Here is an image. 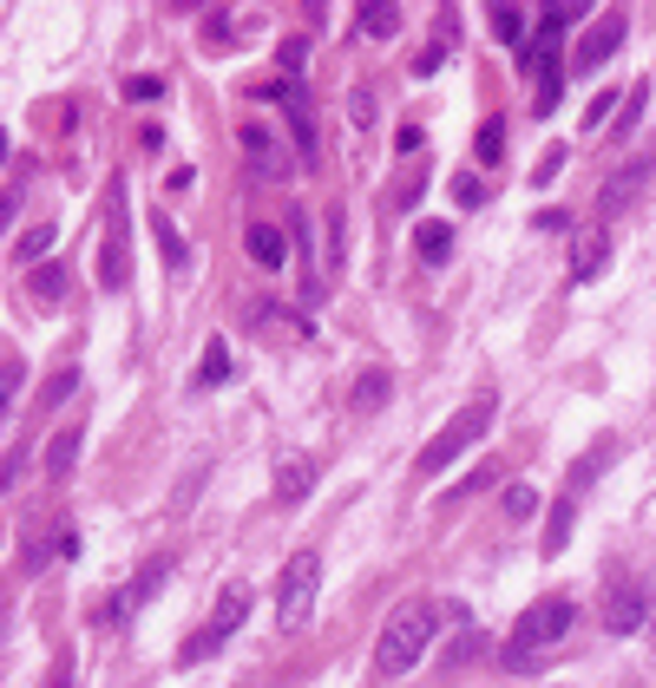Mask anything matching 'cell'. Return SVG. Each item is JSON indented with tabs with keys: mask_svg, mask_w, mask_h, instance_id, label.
<instances>
[{
	"mask_svg": "<svg viewBox=\"0 0 656 688\" xmlns=\"http://www.w3.org/2000/svg\"><path fill=\"white\" fill-rule=\"evenodd\" d=\"M453 197H460L467 210H480V203H486V190H480V177H473V171H460V177H453Z\"/></svg>",
	"mask_w": 656,
	"mask_h": 688,
	"instance_id": "obj_35",
	"label": "cell"
},
{
	"mask_svg": "<svg viewBox=\"0 0 656 688\" xmlns=\"http://www.w3.org/2000/svg\"><path fill=\"white\" fill-rule=\"evenodd\" d=\"M20 387H26V361H20V354H7V368H0V407H13V400H20Z\"/></svg>",
	"mask_w": 656,
	"mask_h": 688,
	"instance_id": "obj_29",
	"label": "cell"
},
{
	"mask_svg": "<svg viewBox=\"0 0 656 688\" xmlns=\"http://www.w3.org/2000/svg\"><path fill=\"white\" fill-rule=\"evenodd\" d=\"M572 525H578V499H559L552 518H545V558H559L572 545Z\"/></svg>",
	"mask_w": 656,
	"mask_h": 688,
	"instance_id": "obj_17",
	"label": "cell"
},
{
	"mask_svg": "<svg viewBox=\"0 0 656 688\" xmlns=\"http://www.w3.org/2000/svg\"><path fill=\"white\" fill-rule=\"evenodd\" d=\"M125 98H131V105H151V98H164V79H151V72H138V79L125 85Z\"/></svg>",
	"mask_w": 656,
	"mask_h": 688,
	"instance_id": "obj_33",
	"label": "cell"
},
{
	"mask_svg": "<svg viewBox=\"0 0 656 688\" xmlns=\"http://www.w3.org/2000/svg\"><path fill=\"white\" fill-rule=\"evenodd\" d=\"M493 33H499V39H519V33H526V13H519V7H493Z\"/></svg>",
	"mask_w": 656,
	"mask_h": 688,
	"instance_id": "obj_32",
	"label": "cell"
},
{
	"mask_svg": "<svg viewBox=\"0 0 656 688\" xmlns=\"http://www.w3.org/2000/svg\"><path fill=\"white\" fill-rule=\"evenodd\" d=\"M440 66H447V46H427V53H421V59H414V79H434V72H440Z\"/></svg>",
	"mask_w": 656,
	"mask_h": 688,
	"instance_id": "obj_37",
	"label": "cell"
},
{
	"mask_svg": "<svg viewBox=\"0 0 656 688\" xmlns=\"http://www.w3.org/2000/svg\"><path fill=\"white\" fill-rule=\"evenodd\" d=\"M348 118H355L361 131L375 125V92H368V85H355V92H348Z\"/></svg>",
	"mask_w": 656,
	"mask_h": 688,
	"instance_id": "obj_34",
	"label": "cell"
},
{
	"mask_svg": "<svg viewBox=\"0 0 656 688\" xmlns=\"http://www.w3.org/2000/svg\"><path fill=\"white\" fill-rule=\"evenodd\" d=\"M302 59H309V39H302V33H289V39H283V66H289V72H296V66H302Z\"/></svg>",
	"mask_w": 656,
	"mask_h": 688,
	"instance_id": "obj_38",
	"label": "cell"
},
{
	"mask_svg": "<svg viewBox=\"0 0 656 688\" xmlns=\"http://www.w3.org/2000/svg\"><path fill=\"white\" fill-rule=\"evenodd\" d=\"M618 46H624V13H605V20H598V26H591L585 39H578L572 66H578V72H598V66H605V59H611Z\"/></svg>",
	"mask_w": 656,
	"mask_h": 688,
	"instance_id": "obj_10",
	"label": "cell"
},
{
	"mask_svg": "<svg viewBox=\"0 0 656 688\" xmlns=\"http://www.w3.org/2000/svg\"><path fill=\"white\" fill-rule=\"evenodd\" d=\"M230 374H237L230 348H223V341H210V348H204V361H197V387H223Z\"/></svg>",
	"mask_w": 656,
	"mask_h": 688,
	"instance_id": "obj_21",
	"label": "cell"
},
{
	"mask_svg": "<svg viewBox=\"0 0 656 688\" xmlns=\"http://www.w3.org/2000/svg\"><path fill=\"white\" fill-rule=\"evenodd\" d=\"M493 420H499V394H493V387H480V394H473V400H467V407H460V413H453V420L427 440V446H421L414 473H421V479H440V473H447L467 446H480V440L493 433Z\"/></svg>",
	"mask_w": 656,
	"mask_h": 688,
	"instance_id": "obj_1",
	"label": "cell"
},
{
	"mask_svg": "<svg viewBox=\"0 0 656 688\" xmlns=\"http://www.w3.org/2000/svg\"><path fill=\"white\" fill-rule=\"evenodd\" d=\"M644 112H651V79H637V85H631L624 118H618V138H624V131H637V118H644Z\"/></svg>",
	"mask_w": 656,
	"mask_h": 688,
	"instance_id": "obj_27",
	"label": "cell"
},
{
	"mask_svg": "<svg viewBox=\"0 0 656 688\" xmlns=\"http://www.w3.org/2000/svg\"><path fill=\"white\" fill-rule=\"evenodd\" d=\"M414 249H421L427 269H440V263L453 256V230H447V223H421V230H414Z\"/></svg>",
	"mask_w": 656,
	"mask_h": 688,
	"instance_id": "obj_15",
	"label": "cell"
},
{
	"mask_svg": "<svg viewBox=\"0 0 656 688\" xmlns=\"http://www.w3.org/2000/svg\"><path fill=\"white\" fill-rule=\"evenodd\" d=\"M506 518H519V525H526V518H539V486L513 479V486H506Z\"/></svg>",
	"mask_w": 656,
	"mask_h": 688,
	"instance_id": "obj_25",
	"label": "cell"
},
{
	"mask_svg": "<svg viewBox=\"0 0 656 688\" xmlns=\"http://www.w3.org/2000/svg\"><path fill=\"white\" fill-rule=\"evenodd\" d=\"M309 492H315V459L289 453V459H283V473H276V505H302Z\"/></svg>",
	"mask_w": 656,
	"mask_h": 688,
	"instance_id": "obj_11",
	"label": "cell"
},
{
	"mask_svg": "<svg viewBox=\"0 0 656 688\" xmlns=\"http://www.w3.org/2000/svg\"><path fill=\"white\" fill-rule=\"evenodd\" d=\"M624 98H631V85H611V92H598V98H591V105H585V125H591V131H598V125H605V118H611V112H624Z\"/></svg>",
	"mask_w": 656,
	"mask_h": 688,
	"instance_id": "obj_26",
	"label": "cell"
},
{
	"mask_svg": "<svg viewBox=\"0 0 656 688\" xmlns=\"http://www.w3.org/2000/svg\"><path fill=\"white\" fill-rule=\"evenodd\" d=\"M605 249H611L605 236H585V243H578V256H572V282H598V276H605V263H611Z\"/></svg>",
	"mask_w": 656,
	"mask_h": 688,
	"instance_id": "obj_18",
	"label": "cell"
},
{
	"mask_svg": "<svg viewBox=\"0 0 656 688\" xmlns=\"http://www.w3.org/2000/svg\"><path fill=\"white\" fill-rule=\"evenodd\" d=\"M572 623H578V604L572 597H539L519 623H513V643H506V663L519 669L526 656H539V650H552V643H565L572 637Z\"/></svg>",
	"mask_w": 656,
	"mask_h": 688,
	"instance_id": "obj_3",
	"label": "cell"
},
{
	"mask_svg": "<svg viewBox=\"0 0 656 688\" xmlns=\"http://www.w3.org/2000/svg\"><path fill=\"white\" fill-rule=\"evenodd\" d=\"M493 479H499V466H480V473H467V479L453 486V499H473V492H486Z\"/></svg>",
	"mask_w": 656,
	"mask_h": 688,
	"instance_id": "obj_36",
	"label": "cell"
},
{
	"mask_svg": "<svg viewBox=\"0 0 656 688\" xmlns=\"http://www.w3.org/2000/svg\"><path fill=\"white\" fill-rule=\"evenodd\" d=\"M388 394H394V374H388V368H368V374L355 381V407H361V413H381Z\"/></svg>",
	"mask_w": 656,
	"mask_h": 688,
	"instance_id": "obj_16",
	"label": "cell"
},
{
	"mask_svg": "<svg viewBox=\"0 0 656 688\" xmlns=\"http://www.w3.org/2000/svg\"><path fill=\"white\" fill-rule=\"evenodd\" d=\"M644 623H651L644 591H637L631 578H611V591H605V630H611V637H631V630H644Z\"/></svg>",
	"mask_w": 656,
	"mask_h": 688,
	"instance_id": "obj_9",
	"label": "cell"
},
{
	"mask_svg": "<svg viewBox=\"0 0 656 688\" xmlns=\"http://www.w3.org/2000/svg\"><path fill=\"white\" fill-rule=\"evenodd\" d=\"M473 158H480V164H499V158H506V118H486V125H480Z\"/></svg>",
	"mask_w": 656,
	"mask_h": 688,
	"instance_id": "obj_23",
	"label": "cell"
},
{
	"mask_svg": "<svg viewBox=\"0 0 656 688\" xmlns=\"http://www.w3.org/2000/svg\"><path fill=\"white\" fill-rule=\"evenodd\" d=\"M26 289H33L39 302H59V295L72 289V276H66V263H39V269L26 276Z\"/></svg>",
	"mask_w": 656,
	"mask_h": 688,
	"instance_id": "obj_20",
	"label": "cell"
},
{
	"mask_svg": "<svg viewBox=\"0 0 656 688\" xmlns=\"http://www.w3.org/2000/svg\"><path fill=\"white\" fill-rule=\"evenodd\" d=\"M421 144H427V138H421V125H401V144H394V151H401V158H414Z\"/></svg>",
	"mask_w": 656,
	"mask_h": 688,
	"instance_id": "obj_39",
	"label": "cell"
},
{
	"mask_svg": "<svg viewBox=\"0 0 656 688\" xmlns=\"http://www.w3.org/2000/svg\"><path fill=\"white\" fill-rule=\"evenodd\" d=\"M342 236H348V210H329V269H342Z\"/></svg>",
	"mask_w": 656,
	"mask_h": 688,
	"instance_id": "obj_31",
	"label": "cell"
},
{
	"mask_svg": "<svg viewBox=\"0 0 656 688\" xmlns=\"http://www.w3.org/2000/svg\"><path fill=\"white\" fill-rule=\"evenodd\" d=\"M237 144H243V164H250V177H256V184H263V177H289V151H283V138H276V131L243 125V131H237Z\"/></svg>",
	"mask_w": 656,
	"mask_h": 688,
	"instance_id": "obj_8",
	"label": "cell"
},
{
	"mask_svg": "<svg viewBox=\"0 0 656 688\" xmlns=\"http://www.w3.org/2000/svg\"><path fill=\"white\" fill-rule=\"evenodd\" d=\"M644 177H651V164H631V171H618V177L605 184V197H598V210H605V217H618V210L631 203V190H637Z\"/></svg>",
	"mask_w": 656,
	"mask_h": 688,
	"instance_id": "obj_14",
	"label": "cell"
},
{
	"mask_svg": "<svg viewBox=\"0 0 656 688\" xmlns=\"http://www.w3.org/2000/svg\"><path fill=\"white\" fill-rule=\"evenodd\" d=\"M434 630H440V610L427 604V597H407L394 617H388V630H381V643H375V669L381 676H407L421 656H427V643H434Z\"/></svg>",
	"mask_w": 656,
	"mask_h": 688,
	"instance_id": "obj_2",
	"label": "cell"
},
{
	"mask_svg": "<svg viewBox=\"0 0 656 688\" xmlns=\"http://www.w3.org/2000/svg\"><path fill=\"white\" fill-rule=\"evenodd\" d=\"M611 453H618V440L605 433V440H598V446H591V453H585V459L572 466V499H578V492H585V486H591V479H598V473L611 466Z\"/></svg>",
	"mask_w": 656,
	"mask_h": 688,
	"instance_id": "obj_19",
	"label": "cell"
},
{
	"mask_svg": "<svg viewBox=\"0 0 656 688\" xmlns=\"http://www.w3.org/2000/svg\"><path fill=\"white\" fill-rule=\"evenodd\" d=\"M315 591H322V558L315 551H296L283 564V584H276V623L283 630H302L309 610H315Z\"/></svg>",
	"mask_w": 656,
	"mask_h": 688,
	"instance_id": "obj_5",
	"label": "cell"
},
{
	"mask_svg": "<svg viewBox=\"0 0 656 688\" xmlns=\"http://www.w3.org/2000/svg\"><path fill=\"white\" fill-rule=\"evenodd\" d=\"M72 387H79V368H59V374H53V381L39 387V407H59V400H66Z\"/></svg>",
	"mask_w": 656,
	"mask_h": 688,
	"instance_id": "obj_30",
	"label": "cell"
},
{
	"mask_svg": "<svg viewBox=\"0 0 656 688\" xmlns=\"http://www.w3.org/2000/svg\"><path fill=\"white\" fill-rule=\"evenodd\" d=\"M164 578H171V558H151V564H145L131 584H118V591L99 604V630H118V623H131V610H138V604H151Z\"/></svg>",
	"mask_w": 656,
	"mask_h": 688,
	"instance_id": "obj_7",
	"label": "cell"
},
{
	"mask_svg": "<svg viewBox=\"0 0 656 688\" xmlns=\"http://www.w3.org/2000/svg\"><path fill=\"white\" fill-rule=\"evenodd\" d=\"M53 236H59V230H53V223H33V230H26V236H20V249H13V256H20V263H26V269H39V263H46V249H53Z\"/></svg>",
	"mask_w": 656,
	"mask_h": 688,
	"instance_id": "obj_24",
	"label": "cell"
},
{
	"mask_svg": "<svg viewBox=\"0 0 656 688\" xmlns=\"http://www.w3.org/2000/svg\"><path fill=\"white\" fill-rule=\"evenodd\" d=\"M361 33H368V39H394V33H401V7H394V0L361 7Z\"/></svg>",
	"mask_w": 656,
	"mask_h": 688,
	"instance_id": "obj_22",
	"label": "cell"
},
{
	"mask_svg": "<svg viewBox=\"0 0 656 688\" xmlns=\"http://www.w3.org/2000/svg\"><path fill=\"white\" fill-rule=\"evenodd\" d=\"M79 427H59L53 440H46V479H72V466H79Z\"/></svg>",
	"mask_w": 656,
	"mask_h": 688,
	"instance_id": "obj_12",
	"label": "cell"
},
{
	"mask_svg": "<svg viewBox=\"0 0 656 688\" xmlns=\"http://www.w3.org/2000/svg\"><path fill=\"white\" fill-rule=\"evenodd\" d=\"M99 282H105V289H125V282H131V223H125V184H112V217H105Z\"/></svg>",
	"mask_w": 656,
	"mask_h": 688,
	"instance_id": "obj_6",
	"label": "cell"
},
{
	"mask_svg": "<svg viewBox=\"0 0 656 688\" xmlns=\"http://www.w3.org/2000/svg\"><path fill=\"white\" fill-rule=\"evenodd\" d=\"M243 243H250V263H263V269H283V263H289V249H283V230H276V223H250V236H243Z\"/></svg>",
	"mask_w": 656,
	"mask_h": 688,
	"instance_id": "obj_13",
	"label": "cell"
},
{
	"mask_svg": "<svg viewBox=\"0 0 656 688\" xmlns=\"http://www.w3.org/2000/svg\"><path fill=\"white\" fill-rule=\"evenodd\" d=\"M243 617H250V584H223V597H217V610H210V623L177 650V669H197V663H210L237 630H243Z\"/></svg>",
	"mask_w": 656,
	"mask_h": 688,
	"instance_id": "obj_4",
	"label": "cell"
},
{
	"mask_svg": "<svg viewBox=\"0 0 656 688\" xmlns=\"http://www.w3.org/2000/svg\"><path fill=\"white\" fill-rule=\"evenodd\" d=\"M151 230H158V256H164V269H184V243H177V230H171V217H164V210H158V223H151Z\"/></svg>",
	"mask_w": 656,
	"mask_h": 688,
	"instance_id": "obj_28",
	"label": "cell"
}]
</instances>
